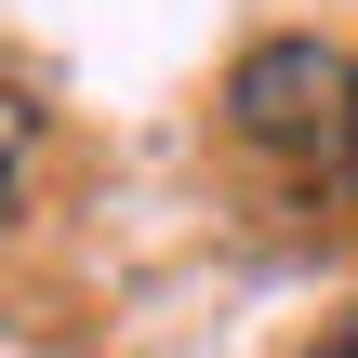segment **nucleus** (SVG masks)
<instances>
[{
  "mask_svg": "<svg viewBox=\"0 0 358 358\" xmlns=\"http://www.w3.org/2000/svg\"><path fill=\"white\" fill-rule=\"evenodd\" d=\"M319 358H358V319H345V332H332V345H319Z\"/></svg>",
  "mask_w": 358,
  "mask_h": 358,
  "instance_id": "obj_4",
  "label": "nucleus"
},
{
  "mask_svg": "<svg viewBox=\"0 0 358 358\" xmlns=\"http://www.w3.org/2000/svg\"><path fill=\"white\" fill-rule=\"evenodd\" d=\"M332 173L358 186V53H345V93H332Z\"/></svg>",
  "mask_w": 358,
  "mask_h": 358,
  "instance_id": "obj_3",
  "label": "nucleus"
},
{
  "mask_svg": "<svg viewBox=\"0 0 358 358\" xmlns=\"http://www.w3.org/2000/svg\"><path fill=\"white\" fill-rule=\"evenodd\" d=\"M27 146H40V120H27V93L0 80V226H13V199H27Z\"/></svg>",
  "mask_w": 358,
  "mask_h": 358,
  "instance_id": "obj_2",
  "label": "nucleus"
},
{
  "mask_svg": "<svg viewBox=\"0 0 358 358\" xmlns=\"http://www.w3.org/2000/svg\"><path fill=\"white\" fill-rule=\"evenodd\" d=\"M332 93H345V53L332 40H252L239 53V80H226V106H239V133L266 146V159H332Z\"/></svg>",
  "mask_w": 358,
  "mask_h": 358,
  "instance_id": "obj_1",
  "label": "nucleus"
}]
</instances>
